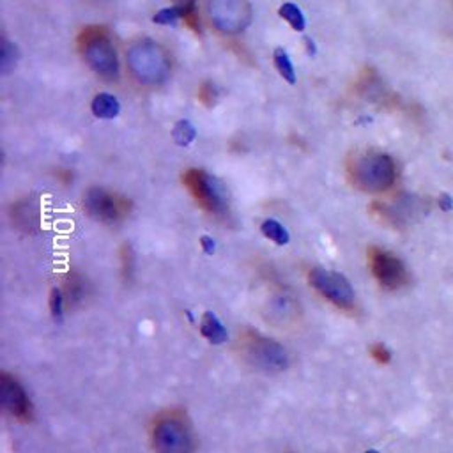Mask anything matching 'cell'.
I'll return each instance as SVG.
<instances>
[{"label":"cell","instance_id":"9c48e42d","mask_svg":"<svg viewBox=\"0 0 453 453\" xmlns=\"http://www.w3.org/2000/svg\"><path fill=\"white\" fill-rule=\"evenodd\" d=\"M84 57L87 64L103 78H117L119 75V59L117 51L110 43V39L103 34H94L85 39Z\"/></svg>","mask_w":453,"mask_h":453},{"label":"cell","instance_id":"e0dca14e","mask_svg":"<svg viewBox=\"0 0 453 453\" xmlns=\"http://www.w3.org/2000/svg\"><path fill=\"white\" fill-rule=\"evenodd\" d=\"M273 60H275V67H277L278 75H280L286 82H289L290 85L296 84L298 76H296V69H294V64H292V60H290V57H289V54H287L286 48H281V47L275 48Z\"/></svg>","mask_w":453,"mask_h":453},{"label":"cell","instance_id":"5b68a950","mask_svg":"<svg viewBox=\"0 0 453 453\" xmlns=\"http://www.w3.org/2000/svg\"><path fill=\"white\" fill-rule=\"evenodd\" d=\"M128 64L137 80L143 84H158L170 71L167 55L152 41L137 43L128 55Z\"/></svg>","mask_w":453,"mask_h":453},{"label":"cell","instance_id":"484cf974","mask_svg":"<svg viewBox=\"0 0 453 453\" xmlns=\"http://www.w3.org/2000/svg\"><path fill=\"white\" fill-rule=\"evenodd\" d=\"M303 41H305V47H307L308 55H310V57H315V55H317V45H315L314 39L308 38V36H305V39H303Z\"/></svg>","mask_w":453,"mask_h":453},{"label":"cell","instance_id":"7a4b0ae2","mask_svg":"<svg viewBox=\"0 0 453 453\" xmlns=\"http://www.w3.org/2000/svg\"><path fill=\"white\" fill-rule=\"evenodd\" d=\"M351 176L354 185L363 191L381 194L393 186L397 170L391 156L372 151L356 158L351 168Z\"/></svg>","mask_w":453,"mask_h":453},{"label":"cell","instance_id":"3957f363","mask_svg":"<svg viewBox=\"0 0 453 453\" xmlns=\"http://www.w3.org/2000/svg\"><path fill=\"white\" fill-rule=\"evenodd\" d=\"M240 345L253 367L264 372H280L289 365V354L286 347L278 344L277 340L268 338L253 329H246L240 335Z\"/></svg>","mask_w":453,"mask_h":453},{"label":"cell","instance_id":"603a6c76","mask_svg":"<svg viewBox=\"0 0 453 453\" xmlns=\"http://www.w3.org/2000/svg\"><path fill=\"white\" fill-rule=\"evenodd\" d=\"M176 5L183 9V13H185V18L188 20L189 25L197 30L200 27L197 16V0H176Z\"/></svg>","mask_w":453,"mask_h":453},{"label":"cell","instance_id":"4fadbf2b","mask_svg":"<svg viewBox=\"0 0 453 453\" xmlns=\"http://www.w3.org/2000/svg\"><path fill=\"white\" fill-rule=\"evenodd\" d=\"M62 294L67 308H76L78 305H82V301L87 296V283H85L84 277L78 273L67 275L66 281H64Z\"/></svg>","mask_w":453,"mask_h":453},{"label":"cell","instance_id":"4316f807","mask_svg":"<svg viewBox=\"0 0 453 453\" xmlns=\"http://www.w3.org/2000/svg\"><path fill=\"white\" fill-rule=\"evenodd\" d=\"M439 206L443 211H450L453 207V200L450 195H441L439 198Z\"/></svg>","mask_w":453,"mask_h":453},{"label":"cell","instance_id":"30bf717a","mask_svg":"<svg viewBox=\"0 0 453 453\" xmlns=\"http://www.w3.org/2000/svg\"><path fill=\"white\" fill-rule=\"evenodd\" d=\"M0 404L8 415L14 420L29 423L34 418V406L30 402L25 388L14 375L8 372L0 373Z\"/></svg>","mask_w":453,"mask_h":453},{"label":"cell","instance_id":"7c38bea8","mask_svg":"<svg viewBox=\"0 0 453 453\" xmlns=\"http://www.w3.org/2000/svg\"><path fill=\"white\" fill-rule=\"evenodd\" d=\"M200 335L211 342L214 345L225 344L226 340H229V333H226L225 326L222 324V321L216 317V314L213 312H204L200 319Z\"/></svg>","mask_w":453,"mask_h":453},{"label":"cell","instance_id":"d6986e66","mask_svg":"<svg viewBox=\"0 0 453 453\" xmlns=\"http://www.w3.org/2000/svg\"><path fill=\"white\" fill-rule=\"evenodd\" d=\"M18 48L8 39H2V57H0V69L2 75H9L18 64Z\"/></svg>","mask_w":453,"mask_h":453},{"label":"cell","instance_id":"ba28073f","mask_svg":"<svg viewBox=\"0 0 453 453\" xmlns=\"http://www.w3.org/2000/svg\"><path fill=\"white\" fill-rule=\"evenodd\" d=\"M209 16L218 30L237 34L252 21V8L248 0H209Z\"/></svg>","mask_w":453,"mask_h":453},{"label":"cell","instance_id":"9a60e30c","mask_svg":"<svg viewBox=\"0 0 453 453\" xmlns=\"http://www.w3.org/2000/svg\"><path fill=\"white\" fill-rule=\"evenodd\" d=\"M260 232H262L266 240H269L271 243L277 244V246H286V244L290 243L289 231L275 218L264 220L262 225H260Z\"/></svg>","mask_w":453,"mask_h":453},{"label":"cell","instance_id":"83f0119b","mask_svg":"<svg viewBox=\"0 0 453 453\" xmlns=\"http://www.w3.org/2000/svg\"><path fill=\"white\" fill-rule=\"evenodd\" d=\"M365 453H379L378 450H369V452H365Z\"/></svg>","mask_w":453,"mask_h":453},{"label":"cell","instance_id":"44dd1931","mask_svg":"<svg viewBox=\"0 0 453 453\" xmlns=\"http://www.w3.org/2000/svg\"><path fill=\"white\" fill-rule=\"evenodd\" d=\"M121 275L124 283H130L135 275V253L130 244H122L121 248Z\"/></svg>","mask_w":453,"mask_h":453},{"label":"cell","instance_id":"8fae6325","mask_svg":"<svg viewBox=\"0 0 453 453\" xmlns=\"http://www.w3.org/2000/svg\"><path fill=\"white\" fill-rule=\"evenodd\" d=\"M369 264L373 278L379 281V286L384 289L395 290L402 287L407 280L406 266L399 257L382 250V248L372 246L369 250Z\"/></svg>","mask_w":453,"mask_h":453},{"label":"cell","instance_id":"277c9868","mask_svg":"<svg viewBox=\"0 0 453 453\" xmlns=\"http://www.w3.org/2000/svg\"><path fill=\"white\" fill-rule=\"evenodd\" d=\"M308 283L321 298L332 303L338 310H356V292H354L351 281L342 273H336L332 269L312 268L308 271Z\"/></svg>","mask_w":453,"mask_h":453},{"label":"cell","instance_id":"5bb4252c","mask_svg":"<svg viewBox=\"0 0 453 453\" xmlns=\"http://www.w3.org/2000/svg\"><path fill=\"white\" fill-rule=\"evenodd\" d=\"M91 110H93L94 117L103 119V121H112V119L119 117L121 103H119V100L113 94L100 93L93 97Z\"/></svg>","mask_w":453,"mask_h":453},{"label":"cell","instance_id":"d4e9b609","mask_svg":"<svg viewBox=\"0 0 453 453\" xmlns=\"http://www.w3.org/2000/svg\"><path fill=\"white\" fill-rule=\"evenodd\" d=\"M200 246H202V250H204V253H206V255H213V253L216 252V241H214L211 235H202V237H200Z\"/></svg>","mask_w":453,"mask_h":453},{"label":"cell","instance_id":"52a82bcc","mask_svg":"<svg viewBox=\"0 0 453 453\" xmlns=\"http://www.w3.org/2000/svg\"><path fill=\"white\" fill-rule=\"evenodd\" d=\"M84 207L91 218L101 223H117L130 214V200L105 188L87 189Z\"/></svg>","mask_w":453,"mask_h":453},{"label":"cell","instance_id":"2e32d148","mask_svg":"<svg viewBox=\"0 0 453 453\" xmlns=\"http://www.w3.org/2000/svg\"><path fill=\"white\" fill-rule=\"evenodd\" d=\"M278 16H280L281 20H286L296 32H305V29H307V18L303 14L301 8L292 4V2H286V4L280 5Z\"/></svg>","mask_w":453,"mask_h":453},{"label":"cell","instance_id":"ffe728a7","mask_svg":"<svg viewBox=\"0 0 453 453\" xmlns=\"http://www.w3.org/2000/svg\"><path fill=\"white\" fill-rule=\"evenodd\" d=\"M181 18H185V13L179 5H170V8H163L160 11H156V14L152 16V23L156 25H176Z\"/></svg>","mask_w":453,"mask_h":453},{"label":"cell","instance_id":"7402d4cb","mask_svg":"<svg viewBox=\"0 0 453 453\" xmlns=\"http://www.w3.org/2000/svg\"><path fill=\"white\" fill-rule=\"evenodd\" d=\"M48 305H50L51 317H54L55 321H62L64 308H66V299H64L62 289H59V287H54V289H51Z\"/></svg>","mask_w":453,"mask_h":453},{"label":"cell","instance_id":"cb8c5ba5","mask_svg":"<svg viewBox=\"0 0 453 453\" xmlns=\"http://www.w3.org/2000/svg\"><path fill=\"white\" fill-rule=\"evenodd\" d=\"M370 354H372V358L375 361H379V363H388V361L391 360V353L390 349L386 347V345L382 344H373L372 347H370Z\"/></svg>","mask_w":453,"mask_h":453},{"label":"cell","instance_id":"6da1fadb","mask_svg":"<svg viewBox=\"0 0 453 453\" xmlns=\"http://www.w3.org/2000/svg\"><path fill=\"white\" fill-rule=\"evenodd\" d=\"M154 453H195L194 428L185 413L165 411L156 416L151 428Z\"/></svg>","mask_w":453,"mask_h":453},{"label":"cell","instance_id":"8992f818","mask_svg":"<svg viewBox=\"0 0 453 453\" xmlns=\"http://www.w3.org/2000/svg\"><path fill=\"white\" fill-rule=\"evenodd\" d=\"M186 186L189 188L195 200L211 214L229 213V194L220 179L204 170H189L185 177Z\"/></svg>","mask_w":453,"mask_h":453},{"label":"cell","instance_id":"ac0fdd59","mask_svg":"<svg viewBox=\"0 0 453 453\" xmlns=\"http://www.w3.org/2000/svg\"><path fill=\"white\" fill-rule=\"evenodd\" d=\"M172 139L174 142H176V146L189 147L195 142V139H197V130H195L191 122L183 119V121H177L176 124H174Z\"/></svg>","mask_w":453,"mask_h":453}]
</instances>
